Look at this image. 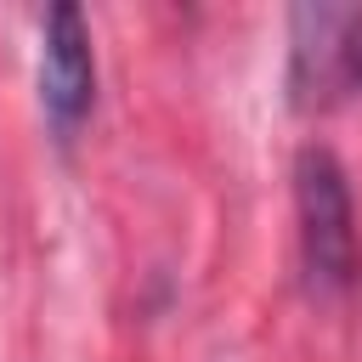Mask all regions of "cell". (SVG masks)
Segmentation results:
<instances>
[{"label":"cell","mask_w":362,"mask_h":362,"mask_svg":"<svg viewBox=\"0 0 362 362\" xmlns=\"http://www.w3.org/2000/svg\"><path fill=\"white\" fill-rule=\"evenodd\" d=\"M96 107V51L79 6H51L40 23V119L51 141H74Z\"/></svg>","instance_id":"cell-3"},{"label":"cell","mask_w":362,"mask_h":362,"mask_svg":"<svg viewBox=\"0 0 362 362\" xmlns=\"http://www.w3.org/2000/svg\"><path fill=\"white\" fill-rule=\"evenodd\" d=\"M362 96V6H294L288 11V102L328 113Z\"/></svg>","instance_id":"cell-2"},{"label":"cell","mask_w":362,"mask_h":362,"mask_svg":"<svg viewBox=\"0 0 362 362\" xmlns=\"http://www.w3.org/2000/svg\"><path fill=\"white\" fill-rule=\"evenodd\" d=\"M294 243L300 277L317 300H345L362 277V232L351 175L334 147L311 141L294 153Z\"/></svg>","instance_id":"cell-1"}]
</instances>
